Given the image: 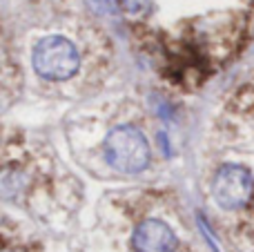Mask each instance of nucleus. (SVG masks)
I'll return each mask as SVG.
<instances>
[{"label": "nucleus", "instance_id": "obj_1", "mask_svg": "<svg viewBox=\"0 0 254 252\" xmlns=\"http://www.w3.org/2000/svg\"><path fill=\"white\" fill-rule=\"evenodd\" d=\"M105 156L119 172L136 174L149 163L147 138L134 125H119L105 138Z\"/></svg>", "mask_w": 254, "mask_h": 252}, {"label": "nucleus", "instance_id": "obj_2", "mask_svg": "<svg viewBox=\"0 0 254 252\" xmlns=\"http://www.w3.org/2000/svg\"><path fill=\"white\" fill-rule=\"evenodd\" d=\"M34 69L47 80H65L78 71L80 54L65 36H47L34 49Z\"/></svg>", "mask_w": 254, "mask_h": 252}, {"label": "nucleus", "instance_id": "obj_3", "mask_svg": "<svg viewBox=\"0 0 254 252\" xmlns=\"http://www.w3.org/2000/svg\"><path fill=\"white\" fill-rule=\"evenodd\" d=\"M212 192L223 210H241L250 203L254 194L252 174L241 165H223L214 177Z\"/></svg>", "mask_w": 254, "mask_h": 252}, {"label": "nucleus", "instance_id": "obj_4", "mask_svg": "<svg viewBox=\"0 0 254 252\" xmlns=\"http://www.w3.org/2000/svg\"><path fill=\"white\" fill-rule=\"evenodd\" d=\"M131 246L136 252H174L176 235L165 221L147 219L134 230Z\"/></svg>", "mask_w": 254, "mask_h": 252}, {"label": "nucleus", "instance_id": "obj_5", "mask_svg": "<svg viewBox=\"0 0 254 252\" xmlns=\"http://www.w3.org/2000/svg\"><path fill=\"white\" fill-rule=\"evenodd\" d=\"M123 7L127 13L138 16V13H145L149 9V0H123Z\"/></svg>", "mask_w": 254, "mask_h": 252}, {"label": "nucleus", "instance_id": "obj_6", "mask_svg": "<svg viewBox=\"0 0 254 252\" xmlns=\"http://www.w3.org/2000/svg\"><path fill=\"white\" fill-rule=\"evenodd\" d=\"M7 252H18V250H7Z\"/></svg>", "mask_w": 254, "mask_h": 252}]
</instances>
